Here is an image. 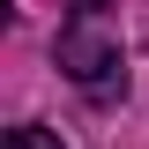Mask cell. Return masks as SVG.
Masks as SVG:
<instances>
[{
	"mask_svg": "<svg viewBox=\"0 0 149 149\" xmlns=\"http://www.w3.org/2000/svg\"><path fill=\"white\" fill-rule=\"evenodd\" d=\"M52 60H60V74H67L74 90H90V97H119L127 90V60H119V37H112L104 22H74L67 15Z\"/></svg>",
	"mask_w": 149,
	"mask_h": 149,
	"instance_id": "6da1fadb",
	"label": "cell"
},
{
	"mask_svg": "<svg viewBox=\"0 0 149 149\" xmlns=\"http://www.w3.org/2000/svg\"><path fill=\"white\" fill-rule=\"evenodd\" d=\"M0 149H60V134H45V127H8Z\"/></svg>",
	"mask_w": 149,
	"mask_h": 149,
	"instance_id": "7a4b0ae2",
	"label": "cell"
}]
</instances>
